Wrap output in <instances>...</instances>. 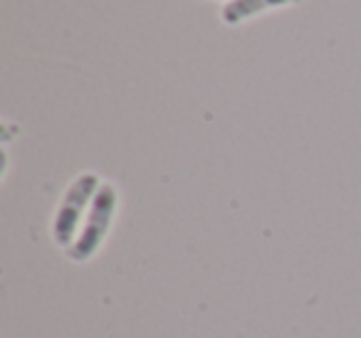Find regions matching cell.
Returning <instances> with one entry per match:
<instances>
[{"label": "cell", "mask_w": 361, "mask_h": 338, "mask_svg": "<svg viewBox=\"0 0 361 338\" xmlns=\"http://www.w3.org/2000/svg\"><path fill=\"white\" fill-rule=\"evenodd\" d=\"M292 3H300V0H231L223 8L221 18L226 25H240V23L250 20V18L260 15V13L292 6Z\"/></svg>", "instance_id": "3"}, {"label": "cell", "mask_w": 361, "mask_h": 338, "mask_svg": "<svg viewBox=\"0 0 361 338\" xmlns=\"http://www.w3.org/2000/svg\"><path fill=\"white\" fill-rule=\"evenodd\" d=\"M228 3H231V0H228Z\"/></svg>", "instance_id": "4"}, {"label": "cell", "mask_w": 361, "mask_h": 338, "mask_svg": "<svg viewBox=\"0 0 361 338\" xmlns=\"http://www.w3.org/2000/svg\"><path fill=\"white\" fill-rule=\"evenodd\" d=\"M116 205H119V193H116V188L111 183H102L94 200H92V205H90L85 227L80 230V234H77V239L72 242V247L65 249L72 262H87V259H92L99 252V247L106 239V232H109V227H111V220H114Z\"/></svg>", "instance_id": "1"}, {"label": "cell", "mask_w": 361, "mask_h": 338, "mask_svg": "<svg viewBox=\"0 0 361 338\" xmlns=\"http://www.w3.org/2000/svg\"><path fill=\"white\" fill-rule=\"evenodd\" d=\"M99 185L102 180L97 173H82L65 190V195H62L60 205L55 210V218H52V239L60 247H72V242L77 239V227H80L82 215L92 205Z\"/></svg>", "instance_id": "2"}]
</instances>
